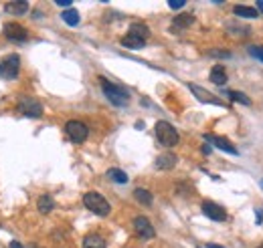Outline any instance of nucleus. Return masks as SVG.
I'll return each mask as SVG.
<instances>
[{
	"label": "nucleus",
	"instance_id": "7c9ffc66",
	"mask_svg": "<svg viewBox=\"0 0 263 248\" xmlns=\"http://www.w3.org/2000/svg\"><path fill=\"white\" fill-rule=\"evenodd\" d=\"M199 248H201V246H199ZM207 248H223V246H217V244H209Z\"/></svg>",
	"mask_w": 263,
	"mask_h": 248
},
{
	"label": "nucleus",
	"instance_id": "393cba45",
	"mask_svg": "<svg viewBox=\"0 0 263 248\" xmlns=\"http://www.w3.org/2000/svg\"><path fill=\"white\" fill-rule=\"evenodd\" d=\"M249 54L263 63V47H249Z\"/></svg>",
	"mask_w": 263,
	"mask_h": 248
},
{
	"label": "nucleus",
	"instance_id": "4468645a",
	"mask_svg": "<svg viewBox=\"0 0 263 248\" xmlns=\"http://www.w3.org/2000/svg\"><path fill=\"white\" fill-rule=\"evenodd\" d=\"M176 161H178V157L174 153H162V155H158L156 168L158 170H172L176 166Z\"/></svg>",
	"mask_w": 263,
	"mask_h": 248
},
{
	"label": "nucleus",
	"instance_id": "1a4fd4ad",
	"mask_svg": "<svg viewBox=\"0 0 263 248\" xmlns=\"http://www.w3.org/2000/svg\"><path fill=\"white\" fill-rule=\"evenodd\" d=\"M4 37L12 43H22V41H27V31L16 22H8L4 26Z\"/></svg>",
	"mask_w": 263,
	"mask_h": 248
},
{
	"label": "nucleus",
	"instance_id": "39448f33",
	"mask_svg": "<svg viewBox=\"0 0 263 248\" xmlns=\"http://www.w3.org/2000/svg\"><path fill=\"white\" fill-rule=\"evenodd\" d=\"M65 131H67V135H69V140L73 144H83L87 140V135H89V127L83 121H75V119L73 121H67Z\"/></svg>",
	"mask_w": 263,
	"mask_h": 248
},
{
	"label": "nucleus",
	"instance_id": "5701e85b",
	"mask_svg": "<svg viewBox=\"0 0 263 248\" xmlns=\"http://www.w3.org/2000/svg\"><path fill=\"white\" fill-rule=\"evenodd\" d=\"M134 196H136V200L140 204H144V206H150L152 204V194L148 190H144V188H136L134 190Z\"/></svg>",
	"mask_w": 263,
	"mask_h": 248
},
{
	"label": "nucleus",
	"instance_id": "bb28decb",
	"mask_svg": "<svg viewBox=\"0 0 263 248\" xmlns=\"http://www.w3.org/2000/svg\"><path fill=\"white\" fill-rule=\"evenodd\" d=\"M209 54H212V57H231V52H225V50H210Z\"/></svg>",
	"mask_w": 263,
	"mask_h": 248
},
{
	"label": "nucleus",
	"instance_id": "7ed1b4c3",
	"mask_svg": "<svg viewBox=\"0 0 263 248\" xmlns=\"http://www.w3.org/2000/svg\"><path fill=\"white\" fill-rule=\"evenodd\" d=\"M156 137L158 142L164 146V148H174L176 144H178V131L168 123V121H158L156 123Z\"/></svg>",
	"mask_w": 263,
	"mask_h": 248
},
{
	"label": "nucleus",
	"instance_id": "cd10ccee",
	"mask_svg": "<svg viewBox=\"0 0 263 248\" xmlns=\"http://www.w3.org/2000/svg\"><path fill=\"white\" fill-rule=\"evenodd\" d=\"M57 4H59V6H63V8H69V6H71V2H69V0H57Z\"/></svg>",
	"mask_w": 263,
	"mask_h": 248
},
{
	"label": "nucleus",
	"instance_id": "f257e3e1",
	"mask_svg": "<svg viewBox=\"0 0 263 248\" xmlns=\"http://www.w3.org/2000/svg\"><path fill=\"white\" fill-rule=\"evenodd\" d=\"M100 83H102V89H104V95L107 97L109 103H113L115 107H124L130 103V95L126 89H122L119 85H113L109 83L105 77H100Z\"/></svg>",
	"mask_w": 263,
	"mask_h": 248
},
{
	"label": "nucleus",
	"instance_id": "473e14b6",
	"mask_svg": "<svg viewBox=\"0 0 263 248\" xmlns=\"http://www.w3.org/2000/svg\"><path fill=\"white\" fill-rule=\"evenodd\" d=\"M257 248H263V244H261V246H257Z\"/></svg>",
	"mask_w": 263,
	"mask_h": 248
},
{
	"label": "nucleus",
	"instance_id": "dca6fc26",
	"mask_svg": "<svg viewBox=\"0 0 263 248\" xmlns=\"http://www.w3.org/2000/svg\"><path fill=\"white\" fill-rule=\"evenodd\" d=\"M210 81H212L214 85H225V83H227V73H225V69H223L221 65H214V67L210 69Z\"/></svg>",
	"mask_w": 263,
	"mask_h": 248
},
{
	"label": "nucleus",
	"instance_id": "6e6552de",
	"mask_svg": "<svg viewBox=\"0 0 263 248\" xmlns=\"http://www.w3.org/2000/svg\"><path fill=\"white\" fill-rule=\"evenodd\" d=\"M203 137H205V142H209V144H212L214 148L223 149V151H227V153H233V155L239 153L237 148H235L227 137H221V135H214V133H205Z\"/></svg>",
	"mask_w": 263,
	"mask_h": 248
},
{
	"label": "nucleus",
	"instance_id": "4be33fe9",
	"mask_svg": "<svg viewBox=\"0 0 263 248\" xmlns=\"http://www.w3.org/2000/svg\"><path fill=\"white\" fill-rule=\"evenodd\" d=\"M37 208H39V212L49 214L53 208H55V202H53L51 196H41V198H39V202H37Z\"/></svg>",
	"mask_w": 263,
	"mask_h": 248
},
{
	"label": "nucleus",
	"instance_id": "423d86ee",
	"mask_svg": "<svg viewBox=\"0 0 263 248\" xmlns=\"http://www.w3.org/2000/svg\"><path fill=\"white\" fill-rule=\"evenodd\" d=\"M134 230H136V234H138L142 240H152V238L156 236V230H154V226L150 224V220H148L146 216L134 218Z\"/></svg>",
	"mask_w": 263,
	"mask_h": 248
},
{
	"label": "nucleus",
	"instance_id": "f3484780",
	"mask_svg": "<svg viewBox=\"0 0 263 248\" xmlns=\"http://www.w3.org/2000/svg\"><path fill=\"white\" fill-rule=\"evenodd\" d=\"M122 45L126 47V49H142L144 45H146V41H142V39H138V37H134V35H126L124 39H122Z\"/></svg>",
	"mask_w": 263,
	"mask_h": 248
},
{
	"label": "nucleus",
	"instance_id": "9d476101",
	"mask_svg": "<svg viewBox=\"0 0 263 248\" xmlns=\"http://www.w3.org/2000/svg\"><path fill=\"white\" fill-rule=\"evenodd\" d=\"M203 212H205L207 218L214 220V222L227 220V212L223 210V206H219V204H214V202H203Z\"/></svg>",
	"mask_w": 263,
	"mask_h": 248
},
{
	"label": "nucleus",
	"instance_id": "2eb2a0df",
	"mask_svg": "<svg viewBox=\"0 0 263 248\" xmlns=\"http://www.w3.org/2000/svg\"><path fill=\"white\" fill-rule=\"evenodd\" d=\"M128 35H134V37L146 41V39L150 37V29H148L144 22H134V24L130 26V33H128Z\"/></svg>",
	"mask_w": 263,
	"mask_h": 248
},
{
	"label": "nucleus",
	"instance_id": "20e7f679",
	"mask_svg": "<svg viewBox=\"0 0 263 248\" xmlns=\"http://www.w3.org/2000/svg\"><path fill=\"white\" fill-rule=\"evenodd\" d=\"M20 71V57L18 54H8L0 59V77L2 79H16Z\"/></svg>",
	"mask_w": 263,
	"mask_h": 248
},
{
	"label": "nucleus",
	"instance_id": "aec40b11",
	"mask_svg": "<svg viewBox=\"0 0 263 248\" xmlns=\"http://www.w3.org/2000/svg\"><path fill=\"white\" fill-rule=\"evenodd\" d=\"M61 18H63L69 26H77V24H79V12H77L75 8H67V10L61 14Z\"/></svg>",
	"mask_w": 263,
	"mask_h": 248
},
{
	"label": "nucleus",
	"instance_id": "412c9836",
	"mask_svg": "<svg viewBox=\"0 0 263 248\" xmlns=\"http://www.w3.org/2000/svg\"><path fill=\"white\" fill-rule=\"evenodd\" d=\"M235 14H237V16H243V18H255V16H259V12H257L255 8H251V6H243V4L235 6Z\"/></svg>",
	"mask_w": 263,
	"mask_h": 248
},
{
	"label": "nucleus",
	"instance_id": "f03ea898",
	"mask_svg": "<svg viewBox=\"0 0 263 248\" xmlns=\"http://www.w3.org/2000/svg\"><path fill=\"white\" fill-rule=\"evenodd\" d=\"M83 204H85V208H87L89 212H93V214H98V216H109V212H111L109 202H107L102 194H98V192H87V194L83 196Z\"/></svg>",
	"mask_w": 263,
	"mask_h": 248
},
{
	"label": "nucleus",
	"instance_id": "2f4dec72",
	"mask_svg": "<svg viewBox=\"0 0 263 248\" xmlns=\"http://www.w3.org/2000/svg\"><path fill=\"white\" fill-rule=\"evenodd\" d=\"M259 186H261V190H263V180H261V182H259Z\"/></svg>",
	"mask_w": 263,
	"mask_h": 248
},
{
	"label": "nucleus",
	"instance_id": "a878e982",
	"mask_svg": "<svg viewBox=\"0 0 263 248\" xmlns=\"http://www.w3.org/2000/svg\"><path fill=\"white\" fill-rule=\"evenodd\" d=\"M184 4H186L184 0H170V2H168V6H170L172 10H178V8H184Z\"/></svg>",
	"mask_w": 263,
	"mask_h": 248
},
{
	"label": "nucleus",
	"instance_id": "c85d7f7f",
	"mask_svg": "<svg viewBox=\"0 0 263 248\" xmlns=\"http://www.w3.org/2000/svg\"><path fill=\"white\" fill-rule=\"evenodd\" d=\"M10 248H25V246H22L20 242H16V240H12V242H10Z\"/></svg>",
	"mask_w": 263,
	"mask_h": 248
},
{
	"label": "nucleus",
	"instance_id": "0eeeda50",
	"mask_svg": "<svg viewBox=\"0 0 263 248\" xmlns=\"http://www.w3.org/2000/svg\"><path fill=\"white\" fill-rule=\"evenodd\" d=\"M16 109L22 115H27V117H41L43 115V105L37 99H33V97H25V99L18 103Z\"/></svg>",
	"mask_w": 263,
	"mask_h": 248
},
{
	"label": "nucleus",
	"instance_id": "ddd939ff",
	"mask_svg": "<svg viewBox=\"0 0 263 248\" xmlns=\"http://www.w3.org/2000/svg\"><path fill=\"white\" fill-rule=\"evenodd\" d=\"M4 10L8 12V14H14V16H22V14H27V10H29V2H6L4 4Z\"/></svg>",
	"mask_w": 263,
	"mask_h": 248
},
{
	"label": "nucleus",
	"instance_id": "9b49d317",
	"mask_svg": "<svg viewBox=\"0 0 263 248\" xmlns=\"http://www.w3.org/2000/svg\"><path fill=\"white\" fill-rule=\"evenodd\" d=\"M190 87V91L197 95V99L203 101V103H210V105H223V101H219L217 97H212V93H209L207 89H203V87H199V85H188Z\"/></svg>",
	"mask_w": 263,
	"mask_h": 248
},
{
	"label": "nucleus",
	"instance_id": "c756f323",
	"mask_svg": "<svg viewBox=\"0 0 263 248\" xmlns=\"http://www.w3.org/2000/svg\"><path fill=\"white\" fill-rule=\"evenodd\" d=\"M257 10L263 14V0H259V2H257Z\"/></svg>",
	"mask_w": 263,
	"mask_h": 248
},
{
	"label": "nucleus",
	"instance_id": "f8f14e48",
	"mask_svg": "<svg viewBox=\"0 0 263 248\" xmlns=\"http://www.w3.org/2000/svg\"><path fill=\"white\" fill-rule=\"evenodd\" d=\"M193 22H195V16H193V14H178V16L172 20L170 31H172V33H180V31L188 29Z\"/></svg>",
	"mask_w": 263,
	"mask_h": 248
},
{
	"label": "nucleus",
	"instance_id": "a211bd4d",
	"mask_svg": "<svg viewBox=\"0 0 263 248\" xmlns=\"http://www.w3.org/2000/svg\"><path fill=\"white\" fill-rule=\"evenodd\" d=\"M107 178H109L111 182H115V184H128V174H126L124 170H119V168L107 170Z\"/></svg>",
	"mask_w": 263,
	"mask_h": 248
},
{
	"label": "nucleus",
	"instance_id": "6ab92c4d",
	"mask_svg": "<svg viewBox=\"0 0 263 248\" xmlns=\"http://www.w3.org/2000/svg\"><path fill=\"white\" fill-rule=\"evenodd\" d=\"M83 248H105V240L100 234H89L83 238Z\"/></svg>",
	"mask_w": 263,
	"mask_h": 248
},
{
	"label": "nucleus",
	"instance_id": "b1692460",
	"mask_svg": "<svg viewBox=\"0 0 263 248\" xmlns=\"http://www.w3.org/2000/svg\"><path fill=\"white\" fill-rule=\"evenodd\" d=\"M227 97L231 101H235V103H241V105H251V99L245 93H241V91H229Z\"/></svg>",
	"mask_w": 263,
	"mask_h": 248
}]
</instances>
